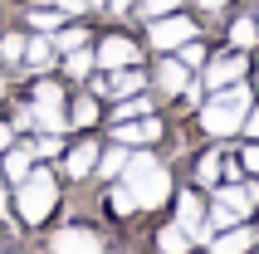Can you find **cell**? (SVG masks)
<instances>
[{"instance_id": "cell-30", "label": "cell", "mask_w": 259, "mask_h": 254, "mask_svg": "<svg viewBox=\"0 0 259 254\" xmlns=\"http://www.w3.org/2000/svg\"><path fill=\"white\" fill-rule=\"evenodd\" d=\"M117 117H147V103L132 93V103H122V113H117Z\"/></svg>"}, {"instance_id": "cell-34", "label": "cell", "mask_w": 259, "mask_h": 254, "mask_svg": "<svg viewBox=\"0 0 259 254\" xmlns=\"http://www.w3.org/2000/svg\"><path fill=\"white\" fill-rule=\"evenodd\" d=\"M220 5H230V0H201V10H220Z\"/></svg>"}, {"instance_id": "cell-13", "label": "cell", "mask_w": 259, "mask_h": 254, "mask_svg": "<svg viewBox=\"0 0 259 254\" xmlns=\"http://www.w3.org/2000/svg\"><path fill=\"white\" fill-rule=\"evenodd\" d=\"M103 93H113V98H132V93H137V88H142V73L137 69H113V78H108V83H98Z\"/></svg>"}, {"instance_id": "cell-31", "label": "cell", "mask_w": 259, "mask_h": 254, "mask_svg": "<svg viewBox=\"0 0 259 254\" xmlns=\"http://www.w3.org/2000/svg\"><path fill=\"white\" fill-rule=\"evenodd\" d=\"M240 127H245L249 137H254V142H259V108H249V113H245V122H240Z\"/></svg>"}, {"instance_id": "cell-12", "label": "cell", "mask_w": 259, "mask_h": 254, "mask_svg": "<svg viewBox=\"0 0 259 254\" xmlns=\"http://www.w3.org/2000/svg\"><path fill=\"white\" fill-rule=\"evenodd\" d=\"M249 244H254V230L249 225H225V235L210 244V254H245Z\"/></svg>"}, {"instance_id": "cell-4", "label": "cell", "mask_w": 259, "mask_h": 254, "mask_svg": "<svg viewBox=\"0 0 259 254\" xmlns=\"http://www.w3.org/2000/svg\"><path fill=\"white\" fill-rule=\"evenodd\" d=\"M249 200H254V196H249V186H245V191H240V186H220V191H215V210H210V225H220V230H225V225H240V220L254 210Z\"/></svg>"}, {"instance_id": "cell-6", "label": "cell", "mask_w": 259, "mask_h": 254, "mask_svg": "<svg viewBox=\"0 0 259 254\" xmlns=\"http://www.w3.org/2000/svg\"><path fill=\"white\" fill-rule=\"evenodd\" d=\"M113 137L122 142V147H147V142H157V137H161V127L152 122V117H117Z\"/></svg>"}, {"instance_id": "cell-23", "label": "cell", "mask_w": 259, "mask_h": 254, "mask_svg": "<svg viewBox=\"0 0 259 254\" xmlns=\"http://www.w3.org/2000/svg\"><path fill=\"white\" fill-rule=\"evenodd\" d=\"M181 64H186V69H201V64H205V49L196 39H186V44H181Z\"/></svg>"}, {"instance_id": "cell-11", "label": "cell", "mask_w": 259, "mask_h": 254, "mask_svg": "<svg viewBox=\"0 0 259 254\" xmlns=\"http://www.w3.org/2000/svg\"><path fill=\"white\" fill-rule=\"evenodd\" d=\"M98 64H103V69H127V64H137V49H132V39H122V34L103 39V49H98Z\"/></svg>"}, {"instance_id": "cell-3", "label": "cell", "mask_w": 259, "mask_h": 254, "mask_svg": "<svg viewBox=\"0 0 259 254\" xmlns=\"http://www.w3.org/2000/svg\"><path fill=\"white\" fill-rule=\"evenodd\" d=\"M54 200H59V186H54L49 171H34V176L20 181V215H25L29 225H39L44 215L54 210Z\"/></svg>"}, {"instance_id": "cell-1", "label": "cell", "mask_w": 259, "mask_h": 254, "mask_svg": "<svg viewBox=\"0 0 259 254\" xmlns=\"http://www.w3.org/2000/svg\"><path fill=\"white\" fill-rule=\"evenodd\" d=\"M122 186H127L132 205L147 210V205H161V200H166L171 176H166V166H157L152 156H127V166H122Z\"/></svg>"}, {"instance_id": "cell-38", "label": "cell", "mask_w": 259, "mask_h": 254, "mask_svg": "<svg viewBox=\"0 0 259 254\" xmlns=\"http://www.w3.org/2000/svg\"><path fill=\"white\" fill-rule=\"evenodd\" d=\"M0 215H5V186H0Z\"/></svg>"}, {"instance_id": "cell-41", "label": "cell", "mask_w": 259, "mask_h": 254, "mask_svg": "<svg viewBox=\"0 0 259 254\" xmlns=\"http://www.w3.org/2000/svg\"><path fill=\"white\" fill-rule=\"evenodd\" d=\"M254 25H259V20H254Z\"/></svg>"}, {"instance_id": "cell-29", "label": "cell", "mask_w": 259, "mask_h": 254, "mask_svg": "<svg viewBox=\"0 0 259 254\" xmlns=\"http://www.w3.org/2000/svg\"><path fill=\"white\" fill-rule=\"evenodd\" d=\"M29 20H34L39 29H54V25H59V15H54V10H44V5H39V10H29Z\"/></svg>"}, {"instance_id": "cell-16", "label": "cell", "mask_w": 259, "mask_h": 254, "mask_svg": "<svg viewBox=\"0 0 259 254\" xmlns=\"http://www.w3.org/2000/svg\"><path fill=\"white\" fill-rule=\"evenodd\" d=\"M186 88V64L181 59H166L161 64V93H181Z\"/></svg>"}, {"instance_id": "cell-2", "label": "cell", "mask_w": 259, "mask_h": 254, "mask_svg": "<svg viewBox=\"0 0 259 254\" xmlns=\"http://www.w3.org/2000/svg\"><path fill=\"white\" fill-rule=\"evenodd\" d=\"M249 113V88H215V98L201 108V127L210 132V137H230V132H240V122H245Z\"/></svg>"}, {"instance_id": "cell-33", "label": "cell", "mask_w": 259, "mask_h": 254, "mask_svg": "<svg viewBox=\"0 0 259 254\" xmlns=\"http://www.w3.org/2000/svg\"><path fill=\"white\" fill-rule=\"evenodd\" d=\"M245 166H249V171L259 176V147H249V152H245Z\"/></svg>"}, {"instance_id": "cell-22", "label": "cell", "mask_w": 259, "mask_h": 254, "mask_svg": "<svg viewBox=\"0 0 259 254\" xmlns=\"http://www.w3.org/2000/svg\"><path fill=\"white\" fill-rule=\"evenodd\" d=\"M122 166H127V147H122V142H117V147H113V152H108V156H103V176H122Z\"/></svg>"}, {"instance_id": "cell-5", "label": "cell", "mask_w": 259, "mask_h": 254, "mask_svg": "<svg viewBox=\"0 0 259 254\" xmlns=\"http://www.w3.org/2000/svg\"><path fill=\"white\" fill-rule=\"evenodd\" d=\"M186 39H196V25L181 15H161L152 20V49H181Z\"/></svg>"}, {"instance_id": "cell-19", "label": "cell", "mask_w": 259, "mask_h": 254, "mask_svg": "<svg viewBox=\"0 0 259 254\" xmlns=\"http://www.w3.org/2000/svg\"><path fill=\"white\" fill-rule=\"evenodd\" d=\"M69 117H73V127H93V122H98V103H93V98H78Z\"/></svg>"}, {"instance_id": "cell-24", "label": "cell", "mask_w": 259, "mask_h": 254, "mask_svg": "<svg viewBox=\"0 0 259 254\" xmlns=\"http://www.w3.org/2000/svg\"><path fill=\"white\" fill-rule=\"evenodd\" d=\"M171 10H176V0H142L147 20H161V15H171Z\"/></svg>"}, {"instance_id": "cell-39", "label": "cell", "mask_w": 259, "mask_h": 254, "mask_svg": "<svg viewBox=\"0 0 259 254\" xmlns=\"http://www.w3.org/2000/svg\"><path fill=\"white\" fill-rule=\"evenodd\" d=\"M0 98H5V83H0Z\"/></svg>"}, {"instance_id": "cell-37", "label": "cell", "mask_w": 259, "mask_h": 254, "mask_svg": "<svg viewBox=\"0 0 259 254\" xmlns=\"http://www.w3.org/2000/svg\"><path fill=\"white\" fill-rule=\"evenodd\" d=\"M5 142H10V127L0 122V152H5Z\"/></svg>"}, {"instance_id": "cell-14", "label": "cell", "mask_w": 259, "mask_h": 254, "mask_svg": "<svg viewBox=\"0 0 259 254\" xmlns=\"http://www.w3.org/2000/svg\"><path fill=\"white\" fill-rule=\"evenodd\" d=\"M93 161H98V147H93V142H83V147H73V152H69V166H64V171L83 181L88 171H93Z\"/></svg>"}, {"instance_id": "cell-36", "label": "cell", "mask_w": 259, "mask_h": 254, "mask_svg": "<svg viewBox=\"0 0 259 254\" xmlns=\"http://www.w3.org/2000/svg\"><path fill=\"white\" fill-rule=\"evenodd\" d=\"M132 0H108V10H127Z\"/></svg>"}, {"instance_id": "cell-28", "label": "cell", "mask_w": 259, "mask_h": 254, "mask_svg": "<svg viewBox=\"0 0 259 254\" xmlns=\"http://www.w3.org/2000/svg\"><path fill=\"white\" fill-rule=\"evenodd\" d=\"M78 44H83V29H64L54 39V49H78Z\"/></svg>"}, {"instance_id": "cell-35", "label": "cell", "mask_w": 259, "mask_h": 254, "mask_svg": "<svg viewBox=\"0 0 259 254\" xmlns=\"http://www.w3.org/2000/svg\"><path fill=\"white\" fill-rule=\"evenodd\" d=\"M54 5H64V10H78V5H83V0H54Z\"/></svg>"}, {"instance_id": "cell-40", "label": "cell", "mask_w": 259, "mask_h": 254, "mask_svg": "<svg viewBox=\"0 0 259 254\" xmlns=\"http://www.w3.org/2000/svg\"><path fill=\"white\" fill-rule=\"evenodd\" d=\"M93 5H103V0H93Z\"/></svg>"}, {"instance_id": "cell-10", "label": "cell", "mask_w": 259, "mask_h": 254, "mask_svg": "<svg viewBox=\"0 0 259 254\" xmlns=\"http://www.w3.org/2000/svg\"><path fill=\"white\" fill-rule=\"evenodd\" d=\"M245 78V54H230V59H215L205 69V88H225V83H240Z\"/></svg>"}, {"instance_id": "cell-26", "label": "cell", "mask_w": 259, "mask_h": 254, "mask_svg": "<svg viewBox=\"0 0 259 254\" xmlns=\"http://www.w3.org/2000/svg\"><path fill=\"white\" fill-rule=\"evenodd\" d=\"M88 69H93V54H69V73L73 78H88Z\"/></svg>"}, {"instance_id": "cell-18", "label": "cell", "mask_w": 259, "mask_h": 254, "mask_svg": "<svg viewBox=\"0 0 259 254\" xmlns=\"http://www.w3.org/2000/svg\"><path fill=\"white\" fill-rule=\"evenodd\" d=\"M5 176H10V181H25L29 176V152L25 147H15V152L5 156Z\"/></svg>"}, {"instance_id": "cell-32", "label": "cell", "mask_w": 259, "mask_h": 254, "mask_svg": "<svg viewBox=\"0 0 259 254\" xmlns=\"http://www.w3.org/2000/svg\"><path fill=\"white\" fill-rule=\"evenodd\" d=\"M34 152H39V156H54L59 152V137H39V142H34Z\"/></svg>"}, {"instance_id": "cell-7", "label": "cell", "mask_w": 259, "mask_h": 254, "mask_svg": "<svg viewBox=\"0 0 259 254\" xmlns=\"http://www.w3.org/2000/svg\"><path fill=\"white\" fill-rule=\"evenodd\" d=\"M34 117H39L44 127H64V93H59L54 83H39L34 88Z\"/></svg>"}, {"instance_id": "cell-9", "label": "cell", "mask_w": 259, "mask_h": 254, "mask_svg": "<svg viewBox=\"0 0 259 254\" xmlns=\"http://www.w3.org/2000/svg\"><path fill=\"white\" fill-rule=\"evenodd\" d=\"M49 249H54V254H103L93 230H59Z\"/></svg>"}, {"instance_id": "cell-21", "label": "cell", "mask_w": 259, "mask_h": 254, "mask_svg": "<svg viewBox=\"0 0 259 254\" xmlns=\"http://www.w3.org/2000/svg\"><path fill=\"white\" fill-rule=\"evenodd\" d=\"M230 39L240 44V49H249V44L259 39V25H254V20H235V25H230Z\"/></svg>"}, {"instance_id": "cell-8", "label": "cell", "mask_w": 259, "mask_h": 254, "mask_svg": "<svg viewBox=\"0 0 259 254\" xmlns=\"http://www.w3.org/2000/svg\"><path fill=\"white\" fill-rule=\"evenodd\" d=\"M176 225L186 230L196 244L210 240V225H205V210H201V200H196V196H181V205H176Z\"/></svg>"}, {"instance_id": "cell-17", "label": "cell", "mask_w": 259, "mask_h": 254, "mask_svg": "<svg viewBox=\"0 0 259 254\" xmlns=\"http://www.w3.org/2000/svg\"><path fill=\"white\" fill-rule=\"evenodd\" d=\"M29 49V64H34V69H49V64H54V39H34V44H25Z\"/></svg>"}, {"instance_id": "cell-20", "label": "cell", "mask_w": 259, "mask_h": 254, "mask_svg": "<svg viewBox=\"0 0 259 254\" xmlns=\"http://www.w3.org/2000/svg\"><path fill=\"white\" fill-rule=\"evenodd\" d=\"M220 166H225V156H220V152H210V156H201V166H196V176H201V186H215V176H220Z\"/></svg>"}, {"instance_id": "cell-25", "label": "cell", "mask_w": 259, "mask_h": 254, "mask_svg": "<svg viewBox=\"0 0 259 254\" xmlns=\"http://www.w3.org/2000/svg\"><path fill=\"white\" fill-rule=\"evenodd\" d=\"M108 205H113L117 215H127V210H137V205H132V196H127V186H113V200H108Z\"/></svg>"}, {"instance_id": "cell-27", "label": "cell", "mask_w": 259, "mask_h": 254, "mask_svg": "<svg viewBox=\"0 0 259 254\" xmlns=\"http://www.w3.org/2000/svg\"><path fill=\"white\" fill-rule=\"evenodd\" d=\"M0 54H5V59H25V39H20V34H5Z\"/></svg>"}, {"instance_id": "cell-15", "label": "cell", "mask_w": 259, "mask_h": 254, "mask_svg": "<svg viewBox=\"0 0 259 254\" xmlns=\"http://www.w3.org/2000/svg\"><path fill=\"white\" fill-rule=\"evenodd\" d=\"M157 244H161V254H186V249H191V235H186L181 225H166V230L157 235Z\"/></svg>"}]
</instances>
